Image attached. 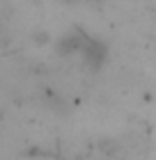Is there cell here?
<instances>
[{
    "instance_id": "1",
    "label": "cell",
    "mask_w": 156,
    "mask_h": 160,
    "mask_svg": "<svg viewBox=\"0 0 156 160\" xmlns=\"http://www.w3.org/2000/svg\"><path fill=\"white\" fill-rule=\"evenodd\" d=\"M80 55H83V60L87 67H101L103 60H106V46L103 43H99L96 39L92 37H87L85 43H83V48H80Z\"/></svg>"
}]
</instances>
